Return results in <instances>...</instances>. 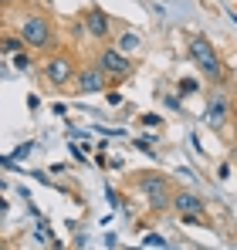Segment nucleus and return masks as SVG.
Listing matches in <instances>:
<instances>
[{"instance_id":"nucleus-1","label":"nucleus","mask_w":237,"mask_h":250,"mask_svg":"<svg viewBox=\"0 0 237 250\" xmlns=\"http://www.w3.org/2000/svg\"><path fill=\"white\" fill-rule=\"evenodd\" d=\"M187 51H190V58L197 61V68L203 71V78H210L213 84L224 78V68H220V61H217L213 47H210V41H207L203 34H193V38L187 41Z\"/></svg>"},{"instance_id":"nucleus-2","label":"nucleus","mask_w":237,"mask_h":250,"mask_svg":"<svg viewBox=\"0 0 237 250\" xmlns=\"http://www.w3.org/2000/svg\"><path fill=\"white\" fill-rule=\"evenodd\" d=\"M139 189L146 193L153 213L173 209V193H169V179H166V176H159V172H142V176H139Z\"/></svg>"},{"instance_id":"nucleus-3","label":"nucleus","mask_w":237,"mask_h":250,"mask_svg":"<svg viewBox=\"0 0 237 250\" xmlns=\"http://www.w3.org/2000/svg\"><path fill=\"white\" fill-rule=\"evenodd\" d=\"M21 38L27 41V47H34V51H44V47H51V44H54L51 21H47L44 14H27V17L21 21Z\"/></svg>"},{"instance_id":"nucleus-4","label":"nucleus","mask_w":237,"mask_h":250,"mask_svg":"<svg viewBox=\"0 0 237 250\" xmlns=\"http://www.w3.org/2000/svg\"><path fill=\"white\" fill-rule=\"evenodd\" d=\"M41 75H44V82L51 84V88H68L78 78V68H75V61L68 54H51L44 61V68H41Z\"/></svg>"},{"instance_id":"nucleus-5","label":"nucleus","mask_w":237,"mask_h":250,"mask_svg":"<svg viewBox=\"0 0 237 250\" xmlns=\"http://www.w3.org/2000/svg\"><path fill=\"white\" fill-rule=\"evenodd\" d=\"M98 64H102V71H105V75H112V78H125V75L132 71L129 54H125V51H118V47H105V51L98 54Z\"/></svg>"},{"instance_id":"nucleus-6","label":"nucleus","mask_w":237,"mask_h":250,"mask_svg":"<svg viewBox=\"0 0 237 250\" xmlns=\"http://www.w3.org/2000/svg\"><path fill=\"white\" fill-rule=\"evenodd\" d=\"M105 84H109V78H105L102 64H95V68L78 71V78H75V91H78V95H95V91H105Z\"/></svg>"},{"instance_id":"nucleus-7","label":"nucleus","mask_w":237,"mask_h":250,"mask_svg":"<svg viewBox=\"0 0 237 250\" xmlns=\"http://www.w3.org/2000/svg\"><path fill=\"white\" fill-rule=\"evenodd\" d=\"M109 27H112V21H109V14H105L102 7H88V10H85V31H88L95 41H105V38H109Z\"/></svg>"},{"instance_id":"nucleus-8","label":"nucleus","mask_w":237,"mask_h":250,"mask_svg":"<svg viewBox=\"0 0 237 250\" xmlns=\"http://www.w3.org/2000/svg\"><path fill=\"white\" fill-rule=\"evenodd\" d=\"M227 112H234V102L227 98V91L213 88V91H210V105H207V122L220 125L224 119H227Z\"/></svg>"},{"instance_id":"nucleus-9","label":"nucleus","mask_w":237,"mask_h":250,"mask_svg":"<svg viewBox=\"0 0 237 250\" xmlns=\"http://www.w3.org/2000/svg\"><path fill=\"white\" fill-rule=\"evenodd\" d=\"M173 209H176L183 220H197L200 213H203V200H200L197 193L180 189V193H173Z\"/></svg>"},{"instance_id":"nucleus-10","label":"nucleus","mask_w":237,"mask_h":250,"mask_svg":"<svg viewBox=\"0 0 237 250\" xmlns=\"http://www.w3.org/2000/svg\"><path fill=\"white\" fill-rule=\"evenodd\" d=\"M24 38H21V34H17V38H14V34H7V38H3V54H17V51H24Z\"/></svg>"},{"instance_id":"nucleus-11","label":"nucleus","mask_w":237,"mask_h":250,"mask_svg":"<svg viewBox=\"0 0 237 250\" xmlns=\"http://www.w3.org/2000/svg\"><path fill=\"white\" fill-rule=\"evenodd\" d=\"M118 51H125V54H132V51H136V47H139V38H136V34H129V31H125V34H122V38H118V44H116Z\"/></svg>"},{"instance_id":"nucleus-12","label":"nucleus","mask_w":237,"mask_h":250,"mask_svg":"<svg viewBox=\"0 0 237 250\" xmlns=\"http://www.w3.org/2000/svg\"><path fill=\"white\" fill-rule=\"evenodd\" d=\"M14 68H17V71H27V68H31V58H27L24 51H17V54H14Z\"/></svg>"},{"instance_id":"nucleus-13","label":"nucleus","mask_w":237,"mask_h":250,"mask_svg":"<svg viewBox=\"0 0 237 250\" xmlns=\"http://www.w3.org/2000/svg\"><path fill=\"white\" fill-rule=\"evenodd\" d=\"M180 91H183V95H190V91H197V82H180Z\"/></svg>"},{"instance_id":"nucleus-14","label":"nucleus","mask_w":237,"mask_h":250,"mask_svg":"<svg viewBox=\"0 0 237 250\" xmlns=\"http://www.w3.org/2000/svg\"><path fill=\"white\" fill-rule=\"evenodd\" d=\"M234 119H237V102H234Z\"/></svg>"},{"instance_id":"nucleus-15","label":"nucleus","mask_w":237,"mask_h":250,"mask_svg":"<svg viewBox=\"0 0 237 250\" xmlns=\"http://www.w3.org/2000/svg\"><path fill=\"white\" fill-rule=\"evenodd\" d=\"M3 3H10V0H3Z\"/></svg>"},{"instance_id":"nucleus-16","label":"nucleus","mask_w":237,"mask_h":250,"mask_svg":"<svg viewBox=\"0 0 237 250\" xmlns=\"http://www.w3.org/2000/svg\"><path fill=\"white\" fill-rule=\"evenodd\" d=\"M234 159H237V156H234Z\"/></svg>"}]
</instances>
